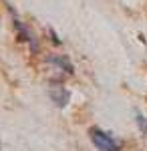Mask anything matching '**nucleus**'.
Returning <instances> with one entry per match:
<instances>
[{
  "mask_svg": "<svg viewBox=\"0 0 147 151\" xmlns=\"http://www.w3.org/2000/svg\"><path fill=\"white\" fill-rule=\"evenodd\" d=\"M89 135H91L93 145L99 151H119L121 149V143L115 139L111 133H107V131H103V129H99V127H93L89 131Z\"/></svg>",
  "mask_w": 147,
  "mask_h": 151,
  "instance_id": "obj_1",
  "label": "nucleus"
},
{
  "mask_svg": "<svg viewBox=\"0 0 147 151\" xmlns=\"http://www.w3.org/2000/svg\"><path fill=\"white\" fill-rule=\"evenodd\" d=\"M48 95H50V99L55 101L57 107H65V105L68 103V99H71L68 89L65 85H61V83H53V85L48 87Z\"/></svg>",
  "mask_w": 147,
  "mask_h": 151,
  "instance_id": "obj_2",
  "label": "nucleus"
},
{
  "mask_svg": "<svg viewBox=\"0 0 147 151\" xmlns=\"http://www.w3.org/2000/svg\"><path fill=\"white\" fill-rule=\"evenodd\" d=\"M46 63H48V65H55L58 70H65L67 75H73V70H75L73 69V63H71L65 55H50V57L46 58Z\"/></svg>",
  "mask_w": 147,
  "mask_h": 151,
  "instance_id": "obj_3",
  "label": "nucleus"
},
{
  "mask_svg": "<svg viewBox=\"0 0 147 151\" xmlns=\"http://www.w3.org/2000/svg\"><path fill=\"white\" fill-rule=\"evenodd\" d=\"M14 28H16V32H18V38H20V40H24V42H28V45L32 47V50L36 52V50H38V47H36V42H34L32 32H30V30H28V28H26V26H24L18 18H14Z\"/></svg>",
  "mask_w": 147,
  "mask_h": 151,
  "instance_id": "obj_4",
  "label": "nucleus"
},
{
  "mask_svg": "<svg viewBox=\"0 0 147 151\" xmlns=\"http://www.w3.org/2000/svg\"><path fill=\"white\" fill-rule=\"evenodd\" d=\"M137 125H139V129H141V131L147 135V119H145V117L137 115Z\"/></svg>",
  "mask_w": 147,
  "mask_h": 151,
  "instance_id": "obj_5",
  "label": "nucleus"
}]
</instances>
